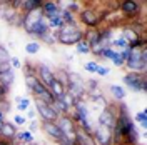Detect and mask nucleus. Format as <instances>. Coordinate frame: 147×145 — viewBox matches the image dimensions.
I'll return each mask as SVG.
<instances>
[{"label": "nucleus", "instance_id": "a878e982", "mask_svg": "<svg viewBox=\"0 0 147 145\" xmlns=\"http://www.w3.org/2000/svg\"><path fill=\"white\" fill-rule=\"evenodd\" d=\"M132 120H134V124H139L142 130L147 128V112L146 110H140L139 113H136V117L132 118Z\"/></svg>", "mask_w": 147, "mask_h": 145}, {"label": "nucleus", "instance_id": "5701e85b", "mask_svg": "<svg viewBox=\"0 0 147 145\" xmlns=\"http://www.w3.org/2000/svg\"><path fill=\"white\" fill-rule=\"evenodd\" d=\"M60 17H62L64 25H75V23H79L77 22V15L72 13V12H69V10H60Z\"/></svg>", "mask_w": 147, "mask_h": 145}, {"label": "nucleus", "instance_id": "7c9ffc66", "mask_svg": "<svg viewBox=\"0 0 147 145\" xmlns=\"http://www.w3.org/2000/svg\"><path fill=\"white\" fill-rule=\"evenodd\" d=\"M75 50H77V54H80V55H89L90 54V47L87 45L85 40H80V42L75 45Z\"/></svg>", "mask_w": 147, "mask_h": 145}, {"label": "nucleus", "instance_id": "8fccbe9b", "mask_svg": "<svg viewBox=\"0 0 147 145\" xmlns=\"http://www.w3.org/2000/svg\"><path fill=\"white\" fill-rule=\"evenodd\" d=\"M18 145H32V144H18Z\"/></svg>", "mask_w": 147, "mask_h": 145}, {"label": "nucleus", "instance_id": "7ed1b4c3", "mask_svg": "<svg viewBox=\"0 0 147 145\" xmlns=\"http://www.w3.org/2000/svg\"><path fill=\"white\" fill-rule=\"evenodd\" d=\"M80 40H84V30L80 28L79 23L75 25H64V27L59 30V37H57V42L60 45H77Z\"/></svg>", "mask_w": 147, "mask_h": 145}, {"label": "nucleus", "instance_id": "c756f323", "mask_svg": "<svg viewBox=\"0 0 147 145\" xmlns=\"http://www.w3.org/2000/svg\"><path fill=\"white\" fill-rule=\"evenodd\" d=\"M37 83H38V77L37 75H27L25 77V87H27L28 93L34 90V87H35Z\"/></svg>", "mask_w": 147, "mask_h": 145}, {"label": "nucleus", "instance_id": "b1692460", "mask_svg": "<svg viewBox=\"0 0 147 145\" xmlns=\"http://www.w3.org/2000/svg\"><path fill=\"white\" fill-rule=\"evenodd\" d=\"M127 47H129L127 40L122 35H119L117 38H112V48H114L115 52H122V50H125Z\"/></svg>", "mask_w": 147, "mask_h": 145}, {"label": "nucleus", "instance_id": "dca6fc26", "mask_svg": "<svg viewBox=\"0 0 147 145\" xmlns=\"http://www.w3.org/2000/svg\"><path fill=\"white\" fill-rule=\"evenodd\" d=\"M67 82H69V85L79 87V89H85V79H84L79 72L67 70Z\"/></svg>", "mask_w": 147, "mask_h": 145}, {"label": "nucleus", "instance_id": "9b49d317", "mask_svg": "<svg viewBox=\"0 0 147 145\" xmlns=\"http://www.w3.org/2000/svg\"><path fill=\"white\" fill-rule=\"evenodd\" d=\"M40 128H42V132H44L52 142H55V144H59V142L64 138L62 132H60V128L57 127L55 122H40Z\"/></svg>", "mask_w": 147, "mask_h": 145}, {"label": "nucleus", "instance_id": "864d4df0", "mask_svg": "<svg viewBox=\"0 0 147 145\" xmlns=\"http://www.w3.org/2000/svg\"><path fill=\"white\" fill-rule=\"evenodd\" d=\"M139 145H140V144H139Z\"/></svg>", "mask_w": 147, "mask_h": 145}, {"label": "nucleus", "instance_id": "a18cd8bd", "mask_svg": "<svg viewBox=\"0 0 147 145\" xmlns=\"http://www.w3.org/2000/svg\"><path fill=\"white\" fill-rule=\"evenodd\" d=\"M119 54H120V57H122V60L125 62V60H127V58H129V55H130V48H129V47H127L125 50H122V52H119Z\"/></svg>", "mask_w": 147, "mask_h": 145}, {"label": "nucleus", "instance_id": "a19ab883", "mask_svg": "<svg viewBox=\"0 0 147 145\" xmlns=\"http://www.w3.org/2000/svg\"><path fill=\"white\" fill-rule=\"evenodd\" d=\"M12 70V67H10V62H0V75L5 72H9Z\"/></svg>", "mask_w": 147, "mask_h": 145}, {"label": "nucleus", "instance_id": "bb28decb", "mask_svg": "<svg viewBox=\"0 0 147 145\" xmlns=\"http://www.w3.org/2000/svg\"><path fill=\"white\" fill-rule=\"evenodd\" d=\"M15 102H17L18 112H25L27 109H30V99L28 97H15Z\"/></svg>", "mask_w": 147, "mask_h": 145}, {"label": "nucleus", "instance_id": "473e14b6", "mask_svg": "<svg viewBox=\"0 0 147 145\" xmlns=\"http://www.w3.org/2000/svg\"><path fill=\"white\" fill-rule=\"evenodd\" d=\"M10 110H12V103H10V100L9 99H2L0 100V112L7 115Z\"/></svg>", "mask_w": 147, "mask_h": 145}, {"label": "nucleus", "instance_id": "f8f14e48", "mask_svg": "<svg viewBox=\"0 0 147 145\" xmlns=\"http://www.w3.org/2000/svg\"><path fill=\"white\" fill-rule=\"evenodd\" d=\"M37 77L42 83H45L47 87L50 85V82L54 80V70L47 64H37Z\"/></svg>", "mask_w": 147, "mask_h": 145}, {"label": "nucleus", "instance_id": "37998d69", "mask_svg": "<svg viewBox=\"0 0 147 145\" xmlns=\"http://www.w3.org/2000/svg\"><path fill=\"white\" fill-rule=\"evenodd\" d=\"M112 64L115 65V67H124V64H125V62L122 60V57H120V54H117V57H115V58L112 60Z\"/></svg>", "mask_w": 147, "mask_h": 145}, {"label": "nucleus", "instance_id": "49530a36", "mask_svg": "<svg viewBox=\"0 0 147 145\" xmlns=\"http://www.w3.org/2000/svg\"><path fill=\"white\" fill-rule=\"evenodd\" d=\"M5 120H7V115H5V113H2V112H0V124H3V122H5Z\"/></svg>", "mask_w": 147, "mask_h": 145}, {"label": "nucleus", "instance_id": "c03bdc74", "mask_svg": "<svg viewBox=\"0 0 147 145\" xmlns=\"http://www.w3.org/2000/svg\"><path fill=\"white\" fill-rule=\"evenodd\" d=\"M25 113H27V118H28V120H35L37 112H35L34 109H27V110H25Z\"/></svg>", "mask_w": 147, "mask_h": 145}, {"label": "nucleus", "instance_id": "0eeeda50", "mask_svg": "<svg viewBox=\"0 0 147 145\" xmlns=\"http://www.w3.org/2000/svg\"><path fill=\"white\" fill-rule=\"evenodd\" d=\"M34 103H35L37 115L40 117V122H55L59 118V113L54 110L52 105H47L40 99H34Z\"/></svg>", "mask_w": 147, "mask_h": 145}, {"label": "nucleus", "instance_id": "3c124183", "mask_svg": "<svg viewBox=\"0 0 147 145\" xmlns=\"http://www.w3.org/2000/svg\"><path fill=\"white\" fill-rule=\"evenodd\" d=\"M0 9H2V3H0Z\"/></svg>", "mask_w": 147, "mask_h": 145}, {"label": "nucleus", "instance_id": "2f4dec72", "mask_svg": "<svg viewBox=\"0 0 147 145\" xmlns=\"http://www.w3.org/2000/svg\"><path fill=\"white\" fill-rule=\"evenodd\" d=\"M60 100H62V103H64L65 107H67V110H69V112H70V110L74 109V105H75V99H74L72 95H69L67 92L64 93V97H62Z\"/></svg>", "mask_w": 147, "mask_h": 145}, {"label": "nucleus", "instance_id": "6e6552de", "mask_svg": "<svg viewBox=\"0 0 147 145\" xmlns=\"http://www.w3.org/2000/svg\"><path fill=\"white\" fill-rule=\"evenodd\" d=\"M55 124H57V127L60 128V132H62V135H64V137L75 140L77 125H75V122H74L69 115H59V118L55 120Z\"/></svg>", "mask_w": 147, "mask_h": 145}, {"label": "nucleus", "instance_id": "4468645a", "mask_svg": "<svg viewBox=\"0 0 147 145\" xmlns=\"http://www.w3.org/2000/svg\"><path fill=\"white\" fill-rule=\"evenodd\" d=\"M40 10H42V15L44 17H50V15H55V13H60L59 0H44Z\"/></svg>", "mask_w": 147, "mask_h": 145}, {"label": "nucleus", "instance_id": "20e7f679", "mask_svg": "<svg viewBox=\"0 0 147 145\" xmlns=\"http://www.w3.org/2000/svg\"><path fill=\"white\" fill-rule=\"evenodd\" d=\"M144 5H146V2H139V0H122V2H117V10L127 18L124 22V25L127 22H130V20L144 15Z\"/></svg>", "mask_w": 147, "mask_h": 145}, {"label": "nucleus", "instance_id": "ea45409f", "mask_svg": "<svg viewBox=\"0 0 147 145\" xmlns=\"http://www.w3.org/2000/svg\"><path fill=\"white\" fill-rule=\"evenodd\" d=\"M38 128H40V124H38L37 120H30V124H28V132H32V134H34V132L38 130Z\"/></svg>", "mask_w": 147, "mask_h": 145}, {"label": "nucleus", "instance_id": "a211bd4d", "mask_svg": "<svg viewBox=\"0 0 147 145\" xmlns=\"http://www.w3.org/2000/svg\"><path fill=\"white\" fill-rule=\"evenodd\" d=\"M49 90H50V93L54 95V99H62L64 93H65V87L54 77V80L50 82V85H49Z\"/></svg>", "mask_w": 147, "mask_h": 145}, {"label": "nucleus", "instance_id": "4c0bfd02", "mask_svg": "<svg viewBox=\"0 0 147 145\" xmlns=\"http://www.w3.org/2000/svg\"><path fill=\"white\" fill-rule=\"evenodd\" d=\"M109 73H110V68H109V67L99 65V68H97V75H99V77H107Z\"/></svg>", "mask_w": 147, "mask_h": 145}, {"label": "nucleus", "instance_id": "f704fd0d", "mask_svg": "<svg viewBox=\"0 0 147 145\" xmlns=\"http://www.w3.org/2000/svg\"><path fill=\"white\" fill-rule=\"evenodd\" d=\"M10 60V54L7 50V47L0 44V62H9Z\"/></svg>", "mask_w": 147, "mask_h": 145}, {"label": "nucleus", "instance_id": "e433bc0d", "mask_svg": "<svg viewBox=\"0 0 147 145\" xmlns=\"http://www.w3.org/2000/svg\"><path fill=\"white\" fill-rule=\"evenodd\" d=\"M9 93H10V87L0 83V100L2 99H9Z\"/></svg>", "mask_w": 147, "mask_h": 145}, {"label": "nucleus", "instance_id": "393cba45", "mask_svg": "<svg viewBox=\"0 0 147 145\" xmlns=\"http://www.w3.org/2000/svg\"><path fill=\"white\" fill-rule=\"evenodd\" d=\"M13 82H15V70H13V68L0 75V83H3V85H7V87H10Z\"/></svg>", "mask_w": 147, "mask_h": 145}, {"label": "nucleus", "instance_id": "58836bf2", "mask_svg": "<svg viewBox=\"0 0 147 145\" xmlns=\"http://www.w3.org/2000/svg\"><path fill=\"white\" fill-rule=\"evenodd\" d=\"M12 122H13V124H15L17 127H20V125H24V124L27 122V118L24 117V115H15V117H13V120H12Z\"/></svg>", "mask_w": 147, "mask_h": 145}, {"label": "nucleus", "instance_id": "39448f33", "mask_svg": "<svg viewBox=\"0 0 147 145\" xmlns=\"http://www.w3.org/2000/svg\"><path fill=\"white\" fill-rule=\"evenodd\" d=\"M117 103L119 102H109L104 109H100V113L97 117V125L109 128L112 132V128L115 127V122H117V112H119Z\"/></svg>", "mask_w": 147, "mask_h": 145}, {"label": "nucleus", "instance_id": "c85d7f7f", "mask_svg": "<svg viewBox=\"0 0 147 145\" xmlns=\"http://www.w3.org/2000/svg\"><path fill=\"white\" fill-rule=\"evenodd\" d=\"M22 68H24V75L25 77L27 75H37V64L30 62V60H27L25 64L22 65Z\"/></svg>", "mask_w": 147, "mask_h": 145}, {"label": "nucleus", "instance_id": "79ce46f5", "mask_svg": "<svg viewBox=\"0 0 147 145\" xmlns=\"http://www.w3.org/2000/svg\"><path fill=\"white\" fill-rule=\"evenodd\" d=\"M10 67L12 68H18V67H22V64H20V60H18L17 57H10Z\"/></svg>", "mask_w": 147, "mask_h": 145}, {"label": "nucleus", "instance_id": "72a5a7b5", "mask_svg": "<svg viewBox=\"0 0 147 145\" xmlns=\"http://www.w3.org/2000/svg\"><path fill=\"white\" fill-rule=\"evenodd\" d=\"M99 62H95V60H92V62H87V64H84V68L87 70V72L90 73H97V68H99Z\"/></svg>", "mask_w": 147, "mask_h": 145}, {"label": "nucleus", "instance_id": "cd10ccee", "mask_svg": "<svg viewBox=\"0 0 147 145\" xmlns=\"http://www.w3.org/2000/svg\"><path fill=\"white\" fill-rule=\"evenodd\" d=\"M25 52H27L28 55H37L40 52V42H37V40L28 42L27 45H25Z\"/></svg>", "mask_w": 147, "mask_h": 145}, {"label": "nucleus", "instance_id": "f3484780", "mask_svg": "<svg viewBox=\"0 0 147 145\" xmlns=\"http://www.w3.org/2000/svg\"><path fill=\"white\" fill-rule=\"evenodd\" d=\"M99 28H84V40L87 42V45L92 47L95 44H99Z\"/></svg>", "mask_w": 147, "mask_h": 145}, {"label": "nucleus", "instance_id": "f257e3e1", "mask_svg": "<svg viewBox=\"0 0 147 145\" xmlns=\"http://www.w3.org/2000/svg\"><path fill=\"white\" fill-rule=\"evenodd\" d=\"M79 25H84L85 28H100L104 25L102 12L97 7H82V10L77 13Z\"/></svg>", "mask_w": 147, "mask_h": 145}, {"label": "nucleus", "instance_id": "6ab92c4d", "mask_svg": "<svg viewBox=\"0 0 147 145\" xmlns=\"http://www.w3.org/2000/svg\"><path fill=\"white\" fill-rule=\"evenodd\" d=\"M109 92L112 93V97L115 99V102H124V99H125V89H124L122 85L110 83L109 85Z\"/></svg>", "mask_w": 147, "mask_h": 145}, {"label": "nucleus", "instance_id": "ddd939ff", "mask_svg": "<svg viewBox=\"0 0 147 145\" xmlns=\"http://www.w3.org/2000/svg\"><path fill=\"white\" fill-rule=\"evenodd\" d=\"M0 132H2V138L13 142V140H15V134L18 132V128H17V125H15L13 122H9V120H5V122L2 124V128H0ZM15 142H17V140H15Z\"/></svg>", "mask_w": 147, "mask_h": 145}, {"label": "nucleus", "instance_id": "4be33fe9", "mask_svg": "<svg viewBox=\"0 0 147 145\" xmlns=\"http://www.w3.org/2000/svg\"><path fill=\"white\" fill-rule=\"evenodd\" d=\"M18 13H20V12H17V10L12 9V7H2V9H0V18H2L3 22H7V23H9L13 17H17Z\"/></svg>", "mask_w": 147, "mask_h": 145}, {"label": "nucleus", "instance_id": "603ef678", "mask_svg": "<svg viewBox=\"0 0 147 145\" xmlns=\"http://www.w3.org/2000/svg\"><path fill=\"white\" fill-rule=\"evenodd\" d=\"M120 145H125V144H120Z\"/></svg>", "mask_w": 147, "mask_h": 145}, {"label": "nucleus", "instance_id": "423d86ee", "mask_svg": "<svg viewBox=\"0 0 147 145\" xmlns=\"http://www.w3.org/2000/svg\"><path fill=\"white\" fill-rule=\"evenodd\" d=\"M124 83L127 85L129 90L136 92H144L147 90V73H140V72H127L124 77H122Z\"/></svg>", "mask_w": 147, "mask_h": 145}, {"label": "nucleus", "instance_id": "09e8293b", "mask_svg": "<svg viewBox=\"0 0 147 145\" xmlns=\"http://www.w3.org/2000/svg\"><path fill=\"white\" fill-rule=\"evenodd\" d=\"M0 128H2V124H0ZM0 138H2V132H0Z\"/></svg>", "mask_w": 147, "mask_h": 145}, {"label": "nucleus", "instance_id": "1a4fd4ad", "mask_svg": "<svg viewBox=\"0 0 147 145\" xmlns=\"http://www.w3.org/2000/svg\"><path fill=\"white\" fill-rule=\"evenodd\" d=\"M20 13H22V12H20ZM42 18H44L42 10H34V12H28V13H22V28H24V32H25L27 35H30L32 28L35 27Z\"/></svg>", "mask_w": 147, "mask_h": 145}, {"label": "nucleus", "instance_id": "412c9836", "mask_svg": "<svg viewBox=\"0 0 147 145\" xmlns=\"http://www.w3.org/2000/svg\"><path fill=\"white\" fill-rule=\"evenodd\" d=\"M47 20V25L50 30H60L64 27V22H62V17L60 13H55V15H50V17H45Z\"/></svg>", "mask_w": 147, "mask_h": 145}, {"label": "nucleus", "instance_id": "de8ad7c7", "mask_svg": "<svg viewBox=\"0 0 147 145\" xmlns=\"http://www.w3.org/2000/svg\"><path fill=\"white\" fill-rule=\"evenodd\" d=\"M32 145H45V144H35V142H34V144H32Z\"/></svg>", "mask_w": 147, "mask_h": 145}, {"label": "nucleus", "instance_id": "2eb2a0df", "mask_svg": "<svg viewBox=\"0 0 147 145\" xmlns=\"http://www.w3.org/2000/svg\"><path fill=\"white\" fill-rule=\"evenodd\" d=\"M50 32V28H49V25H47V20H45V17L42 18L38 23H37L35 27L32 28V32H30V37H35L37 40H40L42 37H45L47 34Z\"/></svg>", "mask_w": 147, "mask_h": 145}, {"label": "nucleus", "instance_id": "f03ea898", "mask_svg": "<svg viewBox=\"0 0 147 145\" xmlns=\"http://www.w3.org/2000/svg\"><path fill=\"white\" fill-rule=\"evenodd\" d=\"M124 67L129 72L147 73V47L142 48H130V55L125 60Z\"/></svg>", "mask_w": 147, "mask_h": 145}, {"label": "nucleus", "instance_id": "c9c22d12", "mask_svg": "<svg viewBox=\"0 0 147 145\" xmlns=\"http://www.w3.org/2000/svg\"><path fill=\"white\" fill-rule=\"evenodd\" d=\"M10 27H15V28H22V13H18L17 17H13L9 22Z\"/></svg>", "mask_w": 147, "mask_h": 145}, {"label": "nucleus", "instance_id": "9d476101", "mask_svg": "<svg viewBox=\"0 0 147 145\" xmlns=\"http://www.w3.org/2000/svg\"><path fill=\"white\" fill-rule=\"evenodd\" d=\"M92 137L95 140L97 145H114V140H112V132L109 128H104L100 125H95L94 130H92Z\"/></svg>", "mask_w": 147, "mask_h": 145}, {"label": "nucleus", "instance_id": "aec40b11", "mask_svg": "<svg viewBox=\"0 0 147 145\" xmlns=\"http://www.w3.org/2000/svg\"><path fill=\"white\" fill-rule=\"evenodd\" d=\"M42 2L44 0H24V5H22V13H28V12H34V10H40L42 9Z\"/></svg>", "mask_w": 147, "mask_h": 145}]
</instances>
